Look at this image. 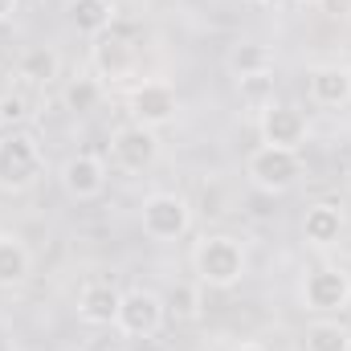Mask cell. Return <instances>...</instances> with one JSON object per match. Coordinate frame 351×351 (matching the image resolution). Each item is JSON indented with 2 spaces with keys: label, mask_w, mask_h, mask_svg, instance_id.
Instances as JSON below:
<instances>
[{
  "label": "cell",
  "mask_w": 351,
  "mask_h": 351,
  "mask_svg": "<svg viewBox=\"0 0 351 351\" xmlns=\"http://www.w3.org/2000/svg\"><path fill=\"white\" fill-rule=\"evenodd\" d=\"M245 176L254 188L262 192H286L302 180V156L298 152H286V147H269L262 143L258 152H250L245 160Z\"/></svg>",
  "instance_id": "3957f363"
},
{
  "label": "cell",
  "mask_w": 351,
  "mask_h": 351,
  "mask_svg": "<svg viewBox=\"0 0 351 351\" xmlns=\"http://www.w3.org/2000/svg\"><path fill=\"white\" fill-rule=\"evenodd\" d=\"M66 12H70V25L78 29V33H90V37H102L110 25H114V0H70L66 4Z\"/></svg>",
  "instance_id": "2e32d148"
},
{
  "label": "cell",
  "mask_w": 351,
  "mask_h": 351,
  "mask_svg": "<svg viewBox=\"0 0 351 351\" xmlns=\"http://www.w3.org/2000/svg\"><path fill=\"white\" fill-rule=\"evenodd\" d=\"M258 127H262V143L286 147V152H298V147L306 143V135H311L306 114H302L298 106H290V102H265Z\"/></svg>",
  "instance_id": "ba28073f"
},
{
  "label": "cell",
  "mask_w": 351,
  "mask_h": 351,
  "mask_svg": "<svg viewBox=\"0 0 351 351\" xmlns=\"http://www.w3.org/2000/svg\"><path fill=\"white\" fill-rule=\"evenodd\" d=\"M225 66H229V74H233L237 82H245V78H262V74L274 70V53H269V45H262V41H241V45L229 49Z\"/></svg>",
  "instance_id": "9a60e30c"
},
{
  "label": "cell",
  "mask_w": 351,
  "mask_h": 351,
  "mask_svg": "<svg viewBox=\"0 0 351 351\" xmlns=\"http://www.w3.org/2000/svg\"><path fill=\"white\" fill-rule=\"evenodd\" d=\"M237 351H265V348H262V343H241Z\"/></svg>",
  "instance_id": "cb8c5ba5"
},
{
  "label": "cell",
  "mask_w": 351,
  "mask_h": 351,
  "mask_svg": "<svg viewBox=\"0 0 351 351\" xmlns=\"http://www.w3.org/2000/svg\"><path fill=\"white\" fill-rule=\"evenodd\" d=\"M98 102H102V82H98V78H74V82L66 86V106H70L74 114L98 110Z\"/></svg>",
  "instance_id": "ffe728a7"
},
{
  "label": "cell",
  "mask_w": 351,
  "mask_h": 351,
  "mask_svg": "<svg viewBox=\"0 0 351 351\" xmlns=\"http://www.w3.org/2000/svg\"><path fill=\"white\" fill-rule=\"evenodd\" d=\"M164 319H168L164 298H160L156 290H143V286H139V290H127V294L119 298L114 327H119L127 339H152V335H160Z\"/></svg>",
  "instance_id": "277c9868"
},
{
  "label": "cell",
  "mask_w": 351,
  "mask_h": 351,
  "mask_svg": "<svg viewBox=\"0 0 351 351\" xmlns=\"http://www.w3.org/2000/svg\"><path fill=\"white\" fill-rule=\"evenodd\" d=\"M29 98L21 94V90H8V94H0V127L4 131H16L21 123H29Z\"/></svg>",
  "instance_id": "44dd1931"
},
{
  "label": "cell",
  "mask_w": 351,
  "mask_h": 351,
  "mask_svg": "<svg viewBox=\"0 0 351 351\" xmlns=\"http://www.w3.org/2000/svg\"><path fill=\"white\" fill-rule=\"evenodd\" d=\"M294 4H315V0H294Z\"/></svg>",
  "instance_id": "484cf974"
},
{
  "label": "cell",
  "mask_w": 351,
  "mask_h": 351,
  "mask_svg": "<svg viewBox=\"0 0 351 351\" xmlns=\"http://www.w3.org/2000/svg\"><path fill=\"white\" fill-rule=\"evenodd\" d=\"M119 290L110 282H86L78 290V319L90 327H114V315H119Z\"/></svg>",
  "instance_id": "4fadbf2b"
},
{
  "label": "cell",
  "mask_w": 351,
  "mask_h": 351,
  "mask_svg": "<svg viewBox=\"0 0 351 351\" xmlns=\"http://www.w3.org/2000/svg\"><path fill=\"white\" fill-rule=\"evenodd\" d=\"M110 160H114V168H123V172H131V176L147 172V168L160 160V139H156V131L143 127V123L119 127V131L110 135Z\"/></svg>",
  "instance_id": "52a82bcc"
},
{
  "label": "cell",
  "mask_w": 351,
  "mask_h": 351,
  "mask_svg": "<svg viewBox=\"0 0 351 351\" xmlns=\"http://www.w3.org/2000/svg\"><path fill=\"white\" fill-rule=\"evenodd\" d=\"M29 269H33V258H29L25 241L12 233H0V286H21L29 278Z\"/></svg>",
  "instance_id": "ac0fdd59"
},
{
  "label": "cell",
  "mask_w": 351,
  "mask_h": 351,
  "mask_svg": "<svg viewBox=\"0 0 351 351\" xmlns=\"http://www.w3.org/2000/svg\"><path fill=\"white\" fill-rule=\"evenodd\" d=\"M306 90H311V102L319 106H348L351 102V70L348 66H315L306 74Z\"/></svg>",
  "instance_id": "7c38bea8"
},
{
  "label": "cell",
  "mask_w": 351,
  "mask_h": 351,
  "mask_svg": "<svg viewBox=\"0 0 351 351\" xmlns=\"http://www.w3.org/2000/svg\"><path fill=\"white\" fill-rule=\"evenodd\" d=\"M306 351H351V331L339 319H315L306 327Z\"/></svg>",
  "instance_id": "d6986e66"
},
{
  "label": "cell",
  "mask_w": 351,
  "mask_h": 351,
  "mask_svg": "<svg viewBox=\"0 0 351 351\" xmlns=\"http://www.w3.org/2000/svg\"><path fill=\"white\" fill-rule=\"evenodd\" d=\"M164 306H168V315H176V319H184V323H188V319H196V315H200V294H196L192 286H176L172 298H168Z\"/></svg>",
  "instance_id": "7402d4cb"
},
{
  "label": "cell",
  "mask_w": 351,
  "mask_h": 351,
  "mask_svg": "<svg viewBox=\"0 0 351 351\" xmlns=\"http://www.w3.org/2000/svg\"><path fill=\"white\" fill-rule=\"evenodd\" d=\"M348 184H351V156H348Z\"/></svg>",
  "instance_id": "d4e9b609"
},
{
  "label": "cell",
  "mask_w": 351,
  "mask_h": 351,
  "mask_svg": "<svg viewBox=\"0 0 351 351\" xmlns=\"http://www.w3.org/2000/svg\"><path fill=\"white\" fill-rule=\"evenodd\" d=\"M90 66H94L98 78H106V82H123V78L135 74V45H131L127 37H119V33L106 29L102 37H94Z\"/></svg>",
  "instance_id": "30bf717a"
},
{
  "label": "cell",
  "mask_w": 351,
  "mask_h": 351,
  "mask_svg": "<svg viewBox=\"0 0 351 351\" xmlns=\"http://www.w3.org/2000/svg\"><path fill=\"white\" fill-rule=\"evenodd\" d=\"M339 233H343V208H339V204L319 200V204L306 208V217H302V237H306L311 245H335Z\"/></svg>",
  "instance_id": "5bb4252c"
},
{
  "label": "cell",
  "mask_w": 351,
  "mask_h": 351,
  "mask_svg": "<svg viewBox=\"0 0 351 351\" xmlns=\"http://www.w3.org/2000/svg\"><path fill=\"white\" fill-rule=\"evenodd\" d=\"M131 119L135 123H143V127H164V123H172L176 110H180V98H176V90L168 82H139V86L131 90Z\"/></svg>",
  "instance_id": "9c48e42d"
},
{
  "label": "cell",
  "mask_w": 351,
  "mask_h": 351,
  "mask_svg": "<svg viewBox=\"0 0 351 351\" xmlns=\"http://www.w3.org/2000/svg\"><path fill=\"white\" fill-rule=\"evenodd\" d=\"M41 143L29 131H4L0 135V188L25 192L41 180Z\"/></svg>",
  "instance_id": "7a4b0ae2"
},
{
  "label": "cell",
  "mask_w": 351,
  "mask_h": 351,
  "mask_svg": "<svg viewBox=\"0 0 351 351\" xmlns=\"http://www.w3.org/2000/svg\"><path fill=\"white\" fill-rule=\"evenodd\" d=\"M16 70H21V78H29V82H37V86H49V82L62 74V58H58V49H49V45H29V49L21 53V62H16Z\"/></svg>",
  "instance_id": "e0dca14e"
},
{
  "label": "cell",
  "mask_w": 351,
  "mask_h": 351,
  "mask_svg": "<svg viewBox=\"0 0 351 351\" xmlns=\"http://www.w3.org/2000/svg\"><path fill=\"white\" fill-rule=\"evenodd\" d=\"M16 4H21V0H0V25L16 16Z\"/></svg>",
  "instance_id": "603a6c76"
},
{
  "label": "cell",
  "mask_w": 351,
  "mask_h": 351,
  "mask_svg": "<svg viewBox=\"0 0 351 351\" xmlns=\"http://www.w3.org/2000/svg\"><path fill=\"white\" fill-rule=\"evenodd\" d=\"M139 217H143V233L152 241H176L192 225V204L184 196H176V192H152L143 200Z\"/></svg>",
  "instance_id": "5b68a950"
},
{
  "label": "cell",
  "mask_w": 351,
  "mask_h": 351,
  "mask_svg": "<svg viewBox=\"0 0 351 351\" xmlns=\"http://www.w3.org/2000/svg\"><path fill=\"white\" fill-rule=\"evenodd\" d=\"M245 245H241V237H233V233H208V237H200L196 241V250H192V269H196V278L204 282V286H213V290H229V286H237L241 278H245Z\"/></svg>",
  "instance_id": "6da1fadb"
},
{
  "label": "cell",
  "mask_w": 351,
  "mask_h": 351,
  "mask_svg": "<svg viewBox=\"0 0 351 351\" xmlns=\"http://www.w3.org/2000/svg\"><path fill=\"white\" fill-rule=\"evenodd\" d=\"M62 188H66V196H74V200H94V196H102V188H106V164L98 160V156H90V152H78V156H70L66 164H62Z\"/></svg>",
  "instance_id": "8fae6325"
},
{
  "label": "cell",
  "mask_w": 351,
  "mask_h": 351,
  "mask_svg": "<svg viewBox=\"0 0 351 351\" xmlns=\"http://www.w3.org/2000/svg\"><path fill=\"white\" fill-rule=\"evenodd\" d=\"M302 306L315 315H339L351 306V278L339 265H319L302 282Z\"/></svg>",
  "instance_id": "8992f818"
}]
</instances>
